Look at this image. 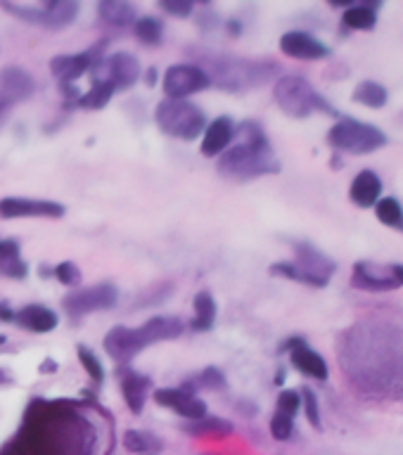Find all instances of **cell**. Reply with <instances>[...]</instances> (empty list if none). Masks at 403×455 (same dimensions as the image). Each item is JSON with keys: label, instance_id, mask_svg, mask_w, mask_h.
Returning a JSON list of instances; mask_svg holds the SVG:
<instances>
[{"label": "cell", "instance_id": "cell-33", "mask_svg": "<svg viewBox=\"0 0 403 455\" xmlns=\"http://www.w3.org/2000/svg\"><path fill=\"white\" fill-rule=\"evenodd\" d=\"M377 220L387 228H394V230H403V206L397 197H383L375 206Z\"/></svg>", "mask_w": 403, "mask_h": 455}, {"label": "cell", "instance_id": "cell-17", "mask_svg": "<svg viewBox=\"0 0 403 455\" xmlns=\"http://www.w3.org/2000/svg\"><path fill=\"white\" fill-rule=\"evenodd\" d=\"M102 347H105V354L109 355L119 368L131 365V361H133L135 355L145 351V344H142L141 334H138V327L126 325L112 327V330L105 334Z\"/></svg>", "mask_w": 403, "mask_h": 455}, {"label": "cell", "instance_id": "cell-23", "mask_svg": "<svg viewBox=\"0 0 403 455\" xmlns=\"http://www.w3.org/2000/svg\"><path fill=\"white\" fill-rule=\"evenodd\" d=\"M12 323L14 325H20L21 330H28V332L48 334L60 325V315H57L52 308H48V306L27 304L14 311Z\"/></svg>", "mask_w": 403, "mask_h": 455}, {"label": "cell", "instance_id": "cell-14", "mask_svg": "<svg viewBox=\"0 0 403 455\" xmlns=\"http://www.w3.org/2000/svg\"><path fill=\"white\" fill-rule=\"evenodd\" d=\"M105 48L107 41H100L95 43V45H91L88 50H84V52H77V55L52 57V60H50V71H52V76L60 81V85L67 88V85L78 81V78L84 76V74H88V71L95 67V62L102 57Z\"/></svg>", "mask_w": 403, "mask_h": 455}, {"label": "cell", "instance_id": "cell-22", "mask_svg": "<svg viewBox=\"0 0 403 455\" xmlns=\"http://www.w3.org/2000/svg\"><path fill=\"white\" fill-rule=\"evenodd\" d=\"M119 387L121 394H124V401H126L128 411L133 412V415H141L145 411V403H148L149 389H152V382H149L148 375H142L138 370L128 368H119Z\"/></svg>", "mask_w": 403, "mask_h": 455}, {"label": "cell", "instance_id": "cell-46", "mask_svg": "<svg viewBox=\"0 0 403 455\" xmlns=\"http://www.w3.org/2000/svg\"><path fill=\"white\" fill-rule=\"evenodd\" d=\"M0 455H27V451L21 448V443L17 439L7 441L5 446L0 448Z\"/></svg>", "mask_w": 403, "mask_h": 455}, {"label": "cell", "instance_id": "cell-30", "mask_svg": "<svg viewBox=\"0 0 403 455\" xmlns=\"http://www.w3.org/2000/svg\"><path fill=\"white\" fill-rule=\"evenodd\" d=\"M135 38L142 43V45H162L164 43V21L159 17H152V14H142L138 17L133 24Z\"/></svg>", "mask_w": 403, "mask_h": 455}, {"label": "cell", "instance_id": "cell-13", "mask_svg": "<svg viewBox=\"0 0 403 455\" xmlns=\"http://www.w3.org/2000/svg\"><path fill=\"white\" fill-rule=\"evenodd\" d=\"M162 88L164 95L169 100H188V95H195V92L212 88V81L205 74V69H199L197 64L183 62L173 64V67L164 71Z\"/></svg>", "mask_w": 403, "mask_h": 455}, {"label": "cell", "instance_id": "cell-6", "mask_svg": "<svg viewBox=\"0 0 403 455\" xmlns=\"http://www.w3.org/2000/svg\"><path fill=\"white\" fill-rule=\"evenodd\" d=\"M337 263L327 254H323L318 247L309 242H297L294 244V259L292 261H278L270 266V275L294 280V283L309 284V287H327L333 280Z\"/></svg>", "mask_w": 403, "mask_h": 455}, {"label": "cell", "instance_id": "cell-35", "mask_svg": "<svg viewBox=\"0 0 403 455\" xmlns=\"http://www.w3.org/2000/svg\"><path fill=\"white\" fill-rule=\"evenodd\" d=\"M77 355L78 361H81V365H84V370L88 372V377H91L93 382L95 384H102L105 382V368H102V363H100L98 354L95 351H91L88 347H77Z\"/></svg>", "mask_w": 403, "mask_h": 455}, {"label": "cell", "instance_id": "cell-38", "mask_svg": "<svg viewBox=\"0 0 403 455\" xmlns=\"http://www.w3.org/2000/svg\"><path fill=\"white\" fill-rule=\"evenodd\" d=\"M52 275L62 284H67V287H77L81 283V270H78V266L74 261L57 263L55 268H52Z\"/></svg>", "mask_w": 403, "mask_h": 455}, {"label": "cell", "instance_id": "cell-36", "mask_svg": "<svg viewBox=\"0 0 403 455\" xmlns=\"http://www.w3.org/2000/svg\"><path fill=\"white\" fill-rule=\"evenodd\" d=\"M299 396H302V408H304L309 425L316 427V429H323V422H320L318 396L313 394L311 387H302V389H299Z\"/></svg>", "mask_w": 403, "mask_h": 455}, {"label": "cell", "instance_id": "cell-40", "mask_svg": "<svg viewBox=\"0 0 403 455\" xmlns=\"http://www.w3.org/2000/svg\"><path fill=\"white\" fill-rule=\"evenodd\" d=\"M199 379V387H205V389H212V391H221L226 389V375L221 372L219 368H214V365H209V368H205L202 372L197 375Z\"/></svg>", "mask_w": 403, "mask_h": 455}, {"label": "cell", "instance_id": "cell-29", "mask_svg": "<svg viewBox=\"0 0 403 455\" xmlns=\"http://www.w3.org/2000/svg\"><path fill=\"white\" fill-rule=\"evenodd\" d=\"M387 100H390V92L377 81H361L354 88V102L368 107V109H383L387 105Z\"/></svg>", "mask_w": 403, "mask_h": 455}, {"label": "cell", "instance_id": "cell-12", "mask_svg": "<svg viewBox=\"0 0 403 455\" xmlns=\"http://www.w3.org/2000/svg\"><path fill=\"white\" fill-rule=\"evenodd\" d=\"M351 287L363 291H391L403 287V263H354L351 270Z\"/></svg>", "mask_w": 403, "mask_h": 455}, {"label": "cell", "instance_id": "cell-53", "mask_svg": "<svg viewBox=\"0 0 403 455\" xmlns=\"http://www.w3.org/2000/svg\"><path fill=\"white\" fill-rule=\"evenodd\" d=\"M206 455H209V453H206Z\"/></svg>", "mask_w": 403, "mask_h": 455}, {"label": "cell", "instance_id": "cell-34", "mask_svg": "<svg viewBox=\"0 0 403 455\" xmlns=\"http://www.w3.org/2000/svg\"><path fill=\"white\" fill-rule=\"evenodd\" d=\"M112 95H114L112 85L93 81L91 91L84 92V95H78L77 98V107H81V109H102V107L109 105Z\"/></svg>", "mask_w": 403, "mask_h": 455}, {"label": "cell", "instance_id": "cell-47", "mask_svg": "<svg viewBox=\"0 0 403 455\" xmlns=\"http://www.w3.org/2000/svg\"><path fill=\"white\" fill-rule=\"evenodd\" d=\"M10 112H12V105L0 98V126H5V121L10 119Z\"/></svg>", "mask_w": 403, "mask_h": 455}, {"label": "cell", "instance_id": "cell-18", "mask_svg": "<svg viewBox=\"0 0 403 455\" xmlns=\"http://www.w3.org/2000/svg\"><path fill=\"white\" fill-rule=\"evenodd\" d=\"M155 403H159L162 408H169V411L178 412L181 418H185L188 422H197L202 419L206 412V403L199 396H195L192 391L183 389V387H164V389H155Z\"/></svg>", "mask_w": 403, "mask_h": 455}, {"label": "cell", "instance_id": "cell-42", "mask_svg": "<svg viewBox=\"0 0 403 455\" xmlns=\"http://www.w3.org/2000/svg\"><path fill=\"white\" fill-rule=\"evenodd\" d=\"M171 291H173V287H171V284H155V287H149V290L142 294L141 304H138V306L142 308V306L164 304V301L171 297Z\"/></svg>", "mask_w": 403, "mask_h": 455}, {"label": "cell", "instance_id": "cell-9", "mask_svg": "<svg viewBox=\"0 0 403 455\" xmlns=\"http://www.w3.org/2000/svg\"><path fill=\"white\" fill-rule=\"evenodd\" d=\"M0 10L12 14L14 20L31 24V27L48 28V31H62L71 27L78 14V3L74 0H52V3H43V5H28V3H7L0 0Z\"/></svg>", "mask_w": 403, "mask_h": 455}, {"label": "cell", "instance_id": "cell-44", "mask_svg": "<svg viewBox=\"0 0 403 455\" xmlns=\"http://www.w3.org/2000/svg\"><path fill=\"white\" fill-rule=\"evenodd\" d=\"M21 256V247L17 240H0V261L3 259H17Z\"/></svg>", "mask_w": 403, "mask_h": 455}, {"label": "cell", "instance_id": "cell-20", "mask_svg": "<svg viewBox=\"0 0 403 455\" xmlns=\"http://www.w3.org/2000/svg\"><path fill=\"white\" fill-rule=\"evenodd\" d=\"M36 92V78L31 76V71L24 67L10 64L0 69V98L10 102V105H20L27 100L34 98Z\"/></svg>", "mask_w": 403, "mask_h": 455}, {"label": "cell", "instance_id": "cell-10", "mask_svg": "<svg viewBox=\"0 0 403 455\" xmlns=\"http://www.w3.org/2000/svg\"><path fill=\"white\" fill-rule=\"evenodd\" d=\"M93 81L98 84L112 85L114 92L128 91L133 88L138 81H141V62L138 57L126 52V50H117V52H109V55H102L95 62V67L91 69Z\"/></svg>", "mask_w": 403, "mask_h": 455}, {"label": "cell", "instance_id": "cell-19", "mask_svg": "<svg viewBox=\"0 0 403 455\" xmlns=\"http://www.w3.org/2000/svg\"><path fill=\"white\" fill-rule=\"evenodd\" d=\"M280 52L302 62H316L330 57V48L309 31H287L280 36Z\"/></svg>", "mask_w": 403, "mask_h": 455}, {"label": "cell", "instance_id": "cell-2", "mask_svg": "<svg viewBox=\"0 0 403 455\" xmlns=\"http://www.w3.org/2000/svg\"><path fill=\"white\" fill-rule=\"evenodd\" d=\"M17 441L27 455H93L95 427L71 401H31Z\"/></svg>", "mask_w": 403, "mask_h": 455}, {"label": "cell", "instance_id": "cell-39", "mask_svg": "<svg viewBox=\"0 0 403 455\" xmlns=\"http://www.w3.org/2000/svg\"><path fill=\"white\" fill-rule=\"evenodd\" d=\"M302 408V396H299L297 389H283L280 391V396H278L276 411L285 412V415H297V411Z\"/></svg>", "mask_w": 403, "mask_h": 455}, {"label": "cell", "instance_id": "cell-25", "mask_svg": "<svg viewBox=\"0 0 403 455\" xmlns=\"http://www.w3.org/2000/svg\"><path fill=\"white\" fill-rule=\"evenodd\" d=\"M349 199L361 209H373L383 199V178L373 169H363L359 176L351 180L349 188Z\"/></svg>", "mask_w": 403, "mask_h": 455}, {"label": "cell", "instance_id": "cell-50", "mask_svg": "<svg viewBox=\"0 0 403 455\" xmlns=\"http://www.w3.org/2000/svg\"><path fill=\"white\" fill-rule=\"evenodd\" d=\"M55 368H57V363H52V358H48V363H45V365H41V372H52Z\"/></svg>", "mask_w": 403, "mask_h": 455}, {"label": "cell", "instance_id": "cell-48", "mask_svg": "<svg viewBox=\"0 0 403 455\" xmlns=\"http://www.w3.org/2000/svg\"><path fill=\"white\" fill-rule=\"evenodd\" d=\"M0 318H3V320H12L14 318V311H10L7 306H0Z\"/></svg>", "mask_w": 403, "mask_h": 455}, {"label": "cell", "instance_id": "cell-3", "mask_svg": "<svg viewBox=\"0 0 403 455\" xmlns=\"http://www.w3.org/2000/svg\"><path fill=\"white\" fill-rule=\"evenodd\" d=\"M190 57L199 69H205L212 85L228 92H245L252 88H262V85L278 81L283 76L280 64L273 60H249V57H238L221 52V50L209 48H190Z\"/></svg>", "mask_w": 403, "mask_h": 455}, {"label": "cell", "instance_id": "cell-52", "mask_svg": "<svg viewBox=\"0 0 403 455\" xmlns=\"http://www.w3.org/2000/svg\"><path fill=\"white\" fill-rule=\"evenodd\" d=\"M5 341H7V339H5V334H0V347H3Z\"/></svg>", "mask_w": 403, "mask_h": 455}, {"label": "cell", "instance_id": "cell-45", "mask_svg": "<svg viewBox=\"0 0 403 455\" xmlns=\"http://www.w3.org/2000/svg\"><path fill=\"white\" fill-rule=\"evenodd\" d=\"M219 24H221V17L216 12H209V10H206V12L199 14L197 27L202 28V31H214Z\"/></svg>", "mask_w": 403, "mask_h": 455}, {"label": "cell", "instance_id": "cell-28", "mask_svg": "<svg viewBox=\"0 0 403 455\" xmlns=\"http://www.w3.org/2000/svg\"><path fill=\"white\" fill-rule=\"evenodd\" d=\"M192 308H195V315L190 320L192 330L195 332L212 330L214 323H216V313H219V306H216V299H214L212 291H197L195 299H192Z\"/></svg>", "mask_w": 403, "mask_h": 455}, {"label": "cell", "instance_id": "cell-32", "mask_svg": "<svg viewBox=\"0 0 403 455\" xmlns=\"http://www.w3.org/2000/svg\"><path fill=\"white\" fill-rule=\"evenodd\" d=\"M183 429L192 436H228V434H233V425L219 415H205L197 422H188Z\"/></svg>", "mask_w": 403, "mask_h": 455}, {"label": "cell", "instance_id": "cell-49", "mask_svg": "<svg viewBox=\"0 0 403 455\" xmlns=\"http://www.w3.org/2000/svg\"><path fill=\"white\" fill-rule=\"evenodd\" d=\"M3 384H12V375L7 372V370H0V387Z\"/></svg>", "mask_w": 403, "mask_h": 455}, {"label": "cell", "instance_id": "cell-11", "mask_svg": "<svg viewBox=\"0 0 403 455\" xmlns=\"http://www.w3.org/2000/svg\"><path fill=\"white\" fill-rule=\"evenodd\" d=\"M119 301V290L112 283L91 284V287H78L64 297L62 306L71 320H81L91 313L109 311Z\"/></svg>", "mask_w": 403, "mask_h": 455}, {"label": "cell", "instance_id": "cell-41", "mask_svg": "<svg viewBox=\"0 0 403 455\" xmlns=\"http://www.w3.org/2000/svg\"><path fill=\"white\" fill-rule=\"evenodd\" d=\"M0 275L12 277V280H21V277L28 275V266L27 261L17 256V259H3L0 261Z\"/></svg>", "mask_w": 403, "mask_h": 455}, {"label": "cell", "instance_id": "cell-26", "mask_svg": "<svg viewBox=\"0 0 403 455\" xmlns=\"http://www.w3.org/2000/svg\"><path fill=\"white\" fill-rule=\"evenodd\" d=\"M98 17L107 27L126 28L133 27L138 20V7L126 3V0H102L98 3Z\"/></svg>", "mask_w": 403, "mask_h": 455}, {"label": "cell", "instance_id": "cell-31", "mask_svg": "<svg viewBox=\"0 0 403 455\" xmlns=\"http://www.w3.org/2000/svg\"><path fill=\"white\" fill-rule=\"evenodd\" d=\"M124 448H126L128 453L145 455L159 453L164 448V443L159 436H155V434L141 432V429H128V432L124 434Z\"/></svg>", "mask_w": 403, "mask_h": 455}, {"label": "cell", "instance_id": "cell-21", "mask_svg": "<svg viewBox=\"0 0 403 455\" xmlns=\"http://www.w3.org/2000/svg\"><path fill=\"white\" fill-rule=\"evenodd\" d=\"M235 124L230 116H216L206 124L205 133H202V145H199V152L206 159L212 156H221L226 152L235 140Z\"/></svg>", "mask_w": 403, "mask_h": 455}, {"label": "cell", "instance_id": "cell-37", "mask_svg": "<svg viewBox=\"0 0 403 455\" xmlns=\"http://www.w3.org/2000/svg\"><path fill=\"white\" fill-rule=\"evenodd\" d=\"M270 436L276 441H287L292 439V434H294V418L292 415H285V412H273V418H270Z\"/></svg>", "mask_w": 403, "mask_h": 455}, {"label": "cell", "instance_id": "cell-8", "mask_svg": "<svg viewBox=\"0 0 403 455\" xmlns=\"http://www.w3.org/2000/svg\"><path fill=\"white\" fill-rule=\"evenodd\" d=\"M387 142L390 140L383 128L363 124L359 119H349V116L340 119L327 131V145L334 152H347V155H373Z\"/></svg>", "mask_w": 403, "mask_h": 455}, {"label": "cell", "instance_id": "cell-51", "mask_svg": "<svg viewBox=\"0 0 403 455\" xmlns=\"http://www.w3.org/2000/svg\"><path fill=\"white\" fill-rule=\"evenodd\" d=\"M148 84H157V69H148Z\"/></svg>", "mask_w": 403, "mask_h": 455}, {"label": "cell", "instance_id": "cell-7", "mask_svg": "<svg viewBox=\"0 0 403 455\" xmlns=\"http://www.w3.org/2000/svg\"><path fill=\"white\" fill-rule=\"evenodd\" d=\"M155 124L169 138L195 140V138H202L209 121H206L205 109L190 100L164 98L155 109Z\"/></svg>", "mask_w": 403, "mask_h": 455}, {"label": "cell", "instance_id": "cell-15", "mask_svg": "<svg viewBox=\"0 0 403 455\" xmlns=\"http://www.w3.org/2000/svg\"><path fill=\"white\" fill-rule=\"evenodd\" d=\"M67 209L52 199L31 197H3L0 199V219H62Z\"/></svg>", "mask_w": 403, "mask_h": 455}, {"label": "cell", "instance_id": "cell-24", "mask_svg": "<svg viewBox=\"0 0 403 455\" xmlns=\"http://www.w3.org/2000/svg\"><path fill=\"white\" fill-rule=\"evenodd\" d=\"M183 332L185 323L181 318H176V315H155V318L145 320L138 327V334H141L145 348L152 347V344H159V341L178 339Z\"/></svg>", "mask_w": 403, "mask_h": 455}, {"label": "cell", "instance_id": "cell-4", "mask_svg": "<svg viewBox=\"0 0 403 455\" xmlns=\"http://www.w3.org/2000/svg\"><path fill=\"white\" fill-rule=\"evenodd\" d=\"M235 138L240 140L219 156V173L228 180L247 183L254 178L273 176L280 173V162H278L273 145L269 135L263 131L259 121H242L235 126Z\"/></svg>", "mask_w": 403, "mask_h": 455}, {"label": "cell", "instance_id": "cell-43", "mask_svg": "<svg viewBox=\"0 0 403 455\" xmlns=\"http://www.w3.org/2000/svg\"><path fill=\"white\" fill-rule=\"evenodd\" d=\"M159 7L166 14H173V17H190L195 12V5L188 3V0H164V3H159Z\"/></svg>", "mask_w": 403, "mask_h": 455}, {"label": "cell", "instance_id": "cell-1", "mask_svg": "<svg viewBox=\"0 0 403 455\" xmlns=\"http://www.w3.org/2000/svg\"><path fill=\"white\" fill-rule=\"evenodd\" d=\"M347 384L368 401H403V318L391 313L356 320L337 339Z\"/></svg>", "mask_w": 403, "mask_h": 455}, {"label": "cell", "instance_id": "cell-5", "mask_svg": "<svg viewBox=\"0 0 403 455\" xmlns=\"http://www.w3.org/2000/svg\"><path fill=\"white\" fill-rule=\"evenodd\" d=\"M273 100L280 107V112L292 116V119H309L311 114H330L337 116L330 102L313 88L304 76L299 74H283L273 85Z\"/></svg>", "mask_w": 403, "mask_h": 455}, {"label": "cell", "instance_id": "cell-27", "mask_svg": "<svg viewBox=\"0 0 403 455\" xmlns=\"http://www.w3.org/2000/svg\"><path fill=\"white\" fill-rule=\"evenodd\" d=\"M377 7L380 3H354L342 14V24L351 31H373L377 27Z\"/></svg>", "mask_w": 403, "mask_h": 455}, {"label": "cell", "instance_id": "cell-16", "mask_svg": "<svg viewBox=\"0 0 403 455\" xmlns=\"http://www.w3.org/2000/svg\"><path fill=\"white\" fill-rule=\"evenodd\" d=\"M280 351H287V354H290L292 368L299 370L302 375L311 377V379H318V382H326L327 377H330V368H327L326 358H323L318 351H313V348L306 344L304 337H290V339H285Z\"/></svg>", "mask_w": 403, "mask_h": 455}]
</instances>
